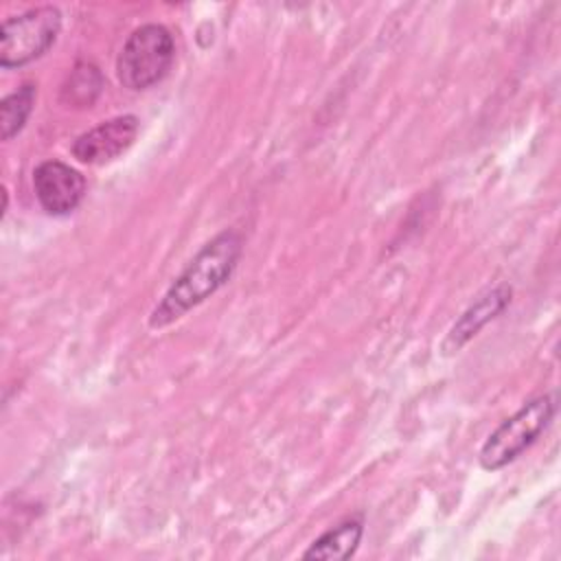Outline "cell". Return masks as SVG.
I'll return each mask as SVG.
<instances>
[{
    "label": "cell",
    "mask_w": 561,
    "mask_h": 561,
    "mask_svg": "<svg viewBox=\"0 0 561 561\" xmlns=\"http://www.w3.org/2000/svg\"><path fill=\"white\" fill-rule=\"evenodd\" d=\"M241 250L243 241L237 230H224L204 243L151 309L149 329L173 324L226 285L241 259Z\"/></svg>",
    "instance_id": "1"
},
{
    "label": "cell",
    "mask_w": 561,
    "mask_h": 561,
    "mask_svg": "<svg viewBox=\"0 0 561 561\" xmlns=\"http://www.w3.org/2000/svg\"><path fill=\"white\" fill-rule=\"evenodd\" d=\"M173 59L175 42L171 31L153 22L142 24L125 39L116 59V75L121 85L131 92L149 90L169 75Z\"/></svg>",
    "instance_id": "2"
},
{
    "label": "cell",
    "mask_w": 561,
    "mask_h": 561,
    "mask_svg": "<svg viewBox=\"0 0 561 561\" xmlns=\"http://www.w3.org/2000/svg\"><path fill=\"white\" fill-rule=\"evenodd\" d=\"M557 403L552 394H539L526 401L517 412L504 419L480 447V467L497 471L524 454L550 425Z\"/></svg>",
    "instance_id": "3"
},
{
    "label": "cell",
    "mask_w": 561,
    "mask_h": 561,
    "mask_svg": "<svg viewBox=\"0 0 561 561\" xmlns=\"http://www.w3.org/2000/svg\"><path fill=\"white\" fill-rule=\"evenodd\" d=\"M59 31L61 11L53 4L4 18L0 26V66L11 70L39 59L57 42Z\"/></svg>",
    "instance_id": "4"
},
{
    "label": "cell",
    "mask_w": 561,
    "mask_h": 561,
    "mask_svg": "<svg viewBox=\"0 0 561 561\" xmlns=\"http://www.w3.org/2000/svg\"><path fill=\"white\" fill-rule=\"evenodd\" d=\"M85 178L61 160H44L33 171L35 197L44 213L53 217L70 215L85 197Z\"/></svg>",
    "instance_id": "5"
},
{
    "label": "cell",
    "mask_w": 561,
    "mask_h": 561,
    "mask_svg": "<svg viewBox=\"0 0 561 561\" xmlns=\"http://www.w3.org/2000/svg\"><path fill=\"white\" fill-rule=\"evenodd\" d=\"M138 129L140 123L134 114L107 118L77 136L72 142V156L83 164H107L134 145Z\"/></svg>",
    "instance_id": "6"
},
{
    "label": "cell",
    "mask_w": 561,
    "mask_h": 561,
    "mask_svg": "<svg viewBox=\"0 0 561 561\" xmlns=\"http://www.w3.org/2000/svg\"><path fill=\"white\" fill-rule=\"evenodd\" d=\"M511 296H513V289L502 283L489 291H484L476 302H471L462 313L460 318L451 324V329L447 331L443 344H440V351L445 355H451V353H458L471 337H476L491 320H495L511 302Z\"/></svg>",
    "instance_id": "7"
},
{
    "label": "cell",
    "mask_w": 561,
    "mask_h": 561,
    "mask_svg": "<svg viewBox=\"0 0 561 561\" xmlns=\"http://www.w3.org/2000/svg\"><path fill=\"white\" fill-rule=\"evenodd\" d=\"M364 535V515H351L322 533L305 552L302 559H340L346 561L355 554Z\"/></svg>",
    "instance_id": "8"
},
{
    "label": "cell",
    "mask_w": 561,
    "mask_h": 561,
    "mask_svg": "<svg viewBox=\"0 0 561 561\" xmlns=\"http://www.w3.org/2000/svg\"><path fill=\"white\" fill-rule=\"evenodd\" d=\"M35 99H37L35 83H22L18 90H13L11 94H7L0 101V136H2V140H11L13 136H18L24 129V125L33 112Z\"/></svg>",
    "instance_id": "9"
},
{
    "label": "cell",
    "mask_w": 561,
    "mask_h": 561,
    "mask_svg": "<svg viewBox=\"0 0 561 561\" xmlns=\"http://www.w3.org/2000/svg\"><path fill=\"white\" fill-rule=\"evenodd\" d=\"M103 90V77L92 64H77L64 85V101L75 107H90Z\"/></svg>",
    "instance_id": "10"
}]
</instances>
